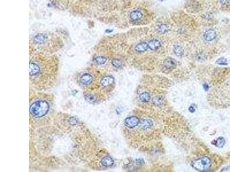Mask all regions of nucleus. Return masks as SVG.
Returning a JSON list of instances; mask_svg holds the SVG:
<instances>
[{
	"label": "nucleus",
	"instance_id": "nucleus-1",
	"mask_svg": "<svg viewBox=\"0 0 230 172\" xmlns=\"http://www.w3.org/2000/svg\"><path fill=\"white\" fill-rule=\"evenodd\" d=\"M49 110L48 103L44 100L34 102L30 107V114L35 118H41L46 115Z\"/></svg>",
	"mask_w": 230,
	"mask_h": 172
},
{
	"label": "nucleus",
	"instance_id": "nucleus-2",
	"mask_svg": "<svg viewBox=\"0 0 230 172\" xmlns=\"http://www.w3.org/2000/svg\"><path fill=\"white\" fill-rule=\"evenodd\" d=\"M193 168L198 171H205L211 166V161L207 157H201L193 162Z\"/></svg>",
	"mask_w": 230,
	"mask_h": 172
},
{
	"label": "nucleus",
	"instance_id": "nucleus-3",
	"mask_svg": "<svg viewBox=\"0 0 230 172\" xmlns=\"http://www.w3.org/2000/svg\"><path fill=\"white\" fill-rule=\"evenodd\" d=\"M140 122L139 119L136 116H131L127 118L124 121V124L126 127L133 129L137 126Z\"/></svg>",
	"mask_w": 230,
	"mask_h": 172
},
{
	"label": "nucleus",
	"instance_id": "nucleus-4",
	"mask_svg": "<svg viewBox=\"0 0 230 172\" xmlns=\"http://www.w3.org/2000/svg\"><path fill=\"white\" fill-rule=\"evenodd\" d=\"M41 69L39 64L35 62H31L30 63V75L31 78H34L39 75Z\"/></svg>",
	"mask_w": 230,
	"mask_h": 172
},
{
	"label": "nucleus",
	"instance_id": "nucleus-5",
	"mask_svg": "<svg viewBox=\"0 0 230 172\" xmlns=\"http://www.w3.org/2000/svg\"><path fill=\"white\" fill-rule=\"evenodd\" d=\"M203 37L204 40L207 42H212L216 38L217 33L215 30L213 29H209L204 32Z\"/></svg>",
	"mask_w": 230,
	"mask_h": 172
},
{
	"label": "nucleus",
	"instance_id": "nucleus-6",
	"mask_svg": "<svg viewBox=\"0 0 230 172\" xmlns=\"http://www.w3.org/2000/svg\"><path fill=\"white\" fill-rule=\"evenodd\" d=\"M115 82L114 78L111 76H106L102 78L100 81L101 86L102 87H108Z\"/></svg>",
	"mask_w": 230,
	"mask_h": 172
},
{
	"label": "nucleus",
	"instance_id": "nucleus-7",
	"mask_svg": "<svg viewBox=\"0 0 230 172\" xmlns=\"http://www.w3.org/2000/svg\"><path fill=\"white\" fill-rule=\"evenodd\" d=\"M48 37L46 34L44 33H39L36 35L34 38V42L36 44L42 45L46 43L47 41Z\"/></svg>",
	"mask_w": 230,
	"mask_h": 172
},
{
	"label": "nucleus",
	"instance_id": "nucleus-8",
	"mask_svg": "<svg viewBox=\"0 0 230 172\" xmlns=\"http://www.w3.org/2000/svg\"><path fill=\"white\" fill-rule=\"evenodd\" d=\"M93 81V76L89 74H85L80 78V82L84 85H89Z\"/></svg>",
	"mask_w": 230,
	"mask_h": 172
},
{
	"label": "nucleus",
	"instance_id": "nucleus-9",
	"mask_svg": "<svg viewBox=\"0 0 230 172\" xmlns=\"http://www.w3.org/2000/svg\"><path fill=\"white\" fill-rule=\"evenodd\" d=\"M148 48L151 50L157 51L161 46V44L159 40L157 39H152L148 43Z\"/></svg>",
	"mask_w": 230,
	"mask_h": 172
},
{
	"label": "nucleus",
	"instance_id": "nucleus-10",
	"mask_svg": "<svg viewBox=\"0 0 230 172\" xmlns=\"http://www.w3.org/2000/svg\"><path fill=\"white\" fill-rule=\"evenodd\" d=\"M143 17L142 12L139 10H133L130 15V17L131 20L134 21H137L140 20Z\"/></svg>",
	"mask_w": 230,
	"mask_h": 172
},
{
	"label": "nucleus",
	"instance_id": "nucleus-11",
	"mask_svg": "<svg viewBox=\"0 0 230 172\" xmlns=\"http://www.w3.org/2000/svg\"><path fill=\"white\" fill-rule=\"evenodd\" d=\"M114 164V161L109 156H105L101 160V164L105 167H110Z\"/></svg>",
	"mask_w": 230,
	"mask_h": 172
},
{
	"label": "nucleus",
	"instance_id": "nucleus-12",
	"mask_svg": "<svg viewBox=\"0 0 230 172\" xmlns=\"http://www.w3.org/2000/svg\"><path fill=\"white\" fill-rule=\"evenodd\" d=\"M164 66L168 69H172L176 67V63L173 59L168 58L164 61Z\"/></svg>",
	"mask_w": 230,
	"mask_h": 172
},
{
	"label": "nucleus",
	"instance_id": "nucleus-13",
	"mask_svg": "<svg viewBox=\"0 0 230 172\" xmlns=\"http://www.w3.org/2000/svg\"><path fill=\"white\" fill-rule=\"evenodd\" d=\"M148 49V43L145 42L139 43L135 47V50L138 52H143L147 51Z\"/></svg>",
	"mask_w": 230,
	"mask_h": 172
},
{
	"label": "nucleus",
	"instance_id": "nucleus-14",
	"mask_svg": "<svg viewBox=\"0 0 230 172\" xmlns=\"http://www.w3.org/2000/svg\"><path fill=\"white\" fill-rule=\"evenodd\" d=\"M152 122L147 119H143L139 124L140 128L143 129H149L152 126Z\"/></svg>",
	"mask_w": 230,
	"mask_h": 172
},
{
	"label": "nucleus",
	"instance_id": "nucleus-15",
	"mask_svg": "<svg viewBox=\"0 0 230 172\" xmlns=\"http://www.w3.org/2000/svg\"><path fill=\"white\" fill-rule=\"evenodd\" d=\"M140 100L143 102H147L150 100L151 98V96L150 95V94L148 92H143L142 94H140V96H139Z\"/></svg>",
	"mask_w": 230,
	"mask_h": 172
},
{
	"label": "nucleus",
	"instance_id": "nucleus-16",
	"mask_svg": "<svg viewBox=\"0 0 230 172\" xmlns=\"http://www.w3.org/2000/svg\"><path fill=\"white\" fill-rule=\"evenodd\" d=\"M226 143V141L225 139L223 137H219V138H218L215 142L214 143V144L218 147H222L224 146V145H225Z\"/></svg>",
	"mask_w": 230,
	"mask_h": 172
},
{
	"label": "nucleus",
	"instance_id": "nucleus-17",
	"mask_svg": "<svg viewBox=\"0 0 230 172\" xmlns=\"http://www.w3.org/2000/svg\"><path fill=\"white\" fill-rule=\"evenodd\" d=\"M173 51L178 56H181L184 54V49L180 45H176L174 47Z\"/></svg>",
	"mask_w": 230,
	"mask_h": 172
},
{
	"label": "nucleus",
	"instance_id": "nucleus-18",
	"mask_svg": "<svg viewBox=\"0 0 230 172\" xmlns=\"http://www.w3.org/2000/svg\"><path fill=\"white\" fill-rule=\"evenodd\" d=\"M106 60H107L106 58L105 57L103 56H97L95 58V59H94L95 62L98 65H103V64H104L106 62Z\"/></svg>",
	"mask_w": 230,
	"mask_h": 172
},
{
	"label": "nucleus",
	"instance_id": "nucleus-19",
	"mask_svg": "<svg viewBox=\"0 0 230 172\" xmlns=\"http://www.w3.org/2000/svg\"><path fill=\"white\" fill-rule=\"evenodd\" d=\"M157 30L159 33H166L169 30V28L168 27V26L166 25L165 24H162L160 25H158L157 28Z\"/></svg>",
	"mask_w": 230,
	"mask_h": 172
},
{
	"label": "nucleus",
	"instance_id": "nucleus-20",
	"mask_svg": "<svg viewBox=\"0 0 230 172\" xmlns=\"http://www.w3.org/2000/svg\"><path fill=\"white\" fill-rule=\"evenodd\" d=\"M111 63H112V64L115 67H116V68H120L122 67V66H123V65L122 61L120 60L117 59H113V60H112Z\"/></svg>",
	"mask_w": 230,
	"mask_h": 172
},
{
	"label": "nucleus",
	"instance_id": "nucleus-21",
	"mask_svg": "<svg viewBox=\"0 0 230 172\" xmlns=\"http://www.w3.org/2000/svg\"><path fill=\"white\" fill-rule=\"evenodd\" d=\"M153 103L156 106H160L163 103V99L160 96H156L154 98Z\"/></svg>",
	"mask_w": 230,
	"mask_h": 172
},
{
	"label": "nucleus",
	"instance_id": "nucleus-22",
	"mask_svg": "<svg viewBox=\"0 0 230 172\" xmlns=\"http://www.w3.org/2000/svg\"><path fill=\"white\" fill-rule=\"evenodd\" d=\"M85 98H86V100H87L88 102H90V103L95 102L96 101V99H97L96 96H95L94 95L92 94H88V95L85 96Z\"/></svg>",
	"mask_w": 230,
	"mask_h": 172
},
{
	"label": "nucleus",
	"instance_id": "nucleus-23",
	"mask_svg": "<svg viewBox=\"0 0 230 172\" xmlns=\"http://www.w3.org/2000/svg\"><path fill=\"white\" fill-rule=\"evenodd\" d=\"M216 63L219 64V65H227V59L224 58V57H221L220 59H219Z\"/></svg>",
	"mask_w": 230,
	"mask_h": 172
},
{
	"label": "nucleus",
	"instance_id": "nucleus-24",
	"mask_svg": "<svg viewBox=\"0 0 230 172\" xmlns=\"http://www.w3.org/2000/svg\"><path fill=\"white\" fill-rule=\"evenodd\" d=\"M69 123H70V124L71 125H75L77 124L78 121H77V120L76 119H75L74 118L71 117V118H70V119H69Z\"/></svg>",
	"mask_w": 230,
	"mask_h": 172
},
{
	"label": "nucleus",
	"instance_id": "nucleus-25",
	"mask_svg": "<svg viewBox=\"0 0 230 172\" xmlns=\"http://www.w3.org/2000/svg\"><path fill=\"white\" fill-rule=\"evenodd\" d=\"M222 171H224V172H228V171H230V167H227L226 168H224Z\"/></svg>",
	"mask_w": 230,
	"mask_h": 172
},
{
	"label": "nucleus",
	"instance_id": "nucleus-26",
	"mask_svg": "<svg viewBox=\"0 0 230 172\" xmlns=\"http://www.w3.org/2000/svg\"><path fill=\"white\" fill-rule=\"evenodd\" d=\"M189 111L191 112H194L195 111V109L193 108V106H191L190 107H189Z\"/></svg>",
	"mask_w": 230,
	"mask_h": 172
},
{
	"label": "nucleus",
	"instance_id": "nucleus-27",
	"mask_svg": "<svg viewBox=\"0 0 230 172\" xmlns=\"http://www.w3.org/2000/svg\"><path fill=\"white\" fill-rule=\"evenodd\" d=\"M160 1H164V0H160Z\"/></svg>",
	"mask_w": 230,
	"mask_h": 172
}]
</instances>
